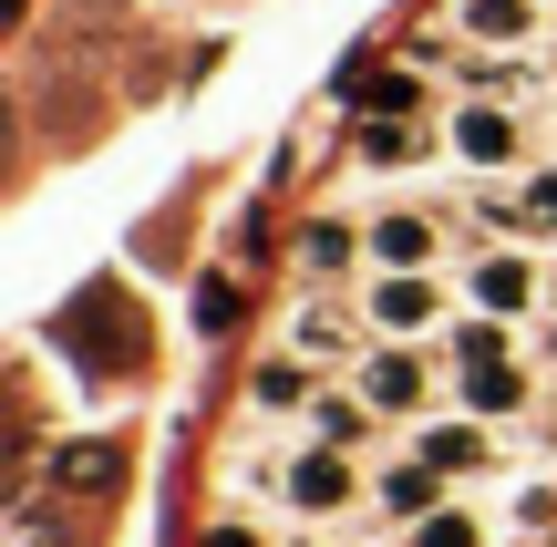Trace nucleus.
<instances>
[{
  "instance_id": "dca6fc26",
  "label": "nucleus",
  "mask_w": 557,
  "mask_h": 547,
  "mask_svg": "<svg viewBox=\"0 0 557 547\" xmlns=\"http://www.w3.org/2000/svg\"><path fill=\"white\" fill-rule=\"evenodd\" d=\"M423 455H434V465H485V434L444 424V434H423Z\"/></svg>"
},
{
  "instance_id": "f3484780",
  "label": "nucleus",
  "mask_w": 557,
  "mask_h": 547,
  "mask_svg": "<svg viewBox=\"0 0 557 547\" xmlns=\"http://www.w3.org/2000/svg\"><path fill=\"white\" fill-rule=\"evenodd\" d=\"M207 547H259V527H218V537H207Z\"/></svg>"
},
{
  "instance_id": "f257e3e1",
  "label": "nucleus",
  "mask_w": 557,
  "mask_h": 547,
  "mask_svg": "<svg viewBox=\"0 0 557 547\" xmlns=\"http://www.w3.org/2000/svg\"><path fill=\"white\" fill-rule=\"evenodd\" d=\"M455 351H465V403H475V413H517L527 403V362H517V351H506V331H455Z\"/></svg>"
},
{
  "instance_id": "f03ea898",
  "label": "nucleus",
  "mask_w": 557,
  "mask_h": 547,
  "mask_svg": "<svg viewBox=\"0 0 557 547\" xmlns=\"http://www.w3.org/2000/svg\"><path fill=\"white\" fill-rule=\"evenodd\" d=\"M455 156L485 165V176H506V165L527 156V124L506 114V103H465V114H455Z\"/></svg>"
},
{
  "instance_id": "9b49d317",
  "label": "nucleus",
  "mask_w": 557,
  "mask_h": 547,
  "mask_svg": "<svg viewBox=\"0 0 557 547\" xmlns=\"http://www.w3.org/2000/svg\"><path fill=\"white\" fill-rule=\"evenodd\" d=\"M289 351H299V362H320V351L341 362V351H351V321H341V310H299V321H289Z\"/></svg>"
},
{
  "instance_id": "2eb2a0df",
  "label": "nucleus",
  "mask_w": 557,
  "mask_h": 547,
  "mask_svg": "<svg viewBox=\"0 0 557 547\" xmlns=\"http://www.w3.org/2000/svg\"><path fill=\"white\" fill-rule=\"evenodd\" d=\"M299 259H310L320 279H331V269H351V227H341V217H320V227H310V248H299Z\"/></svg>"
},
{
  "instance_id": "39448f33",
  "label": "nucleus",
  "mask_w": 557,
  "mask_h": 547,
  "mask_svg": "<svg viewBox=\"0 0 557 547\" xmlns=\"http://www.w3.org/2000/svg\"><path fill=\"white\" fill-rule=\"evenodd\" d=\"M475 310H496V321H527V310H537V269H527L517 248H485V259H475Z\"/></svg>"
},
{
  "instance_id": "a211bd4d",
  "label": "nucleus",
  "mask_w": 557,
  "mask_h": 547,
  "mask_svg": "<svg viewBox=\"0 0 557 547\" xmlns=\"http://www.w3.org/2000/svg\"><path fill=\"white\" fill-rule=\"evenodd\" d=\"M537 351H547V362H557V321H547V341H537Z\"/></svg>"
},
{
  "instance_id": "7ed1b4c3",
  "label": "nucleus",
  "mask_w": 557,
  "mask_h": 547,
  "mask_svg": "<svg viewBox=\"0 0 557 547\" xmlns=\"http://www.w3.org/2000/svg\"><path fill=\"white\" fill-rule=\"evenodd\" d=\"M372 321L393 331V341H413V331L444 321V289L423 279V269H382V279H372Z\"/></svg>"
},
{
  "instance_id": "4468645a",
  "label": "nucleus",
  "mask_w": 557,
  "mask_h": 547,
  "mask_svg": "<svg viewBox=\"0 0 557 547\" xmlns=\"http://www.w3.org/2000/svg\"><path fill=\"white\" fill-rule=\"evenodd\" d=\"M413 547H475V517H465V507H434V517H413Z\"/></svg>"
},
{
  "instance_id": "20e7f679",
  "label": "nucleus",
  "mask_w": 557,
  "mask_h": 547,
  "mask_svg": "<svg viewBox=\"0 0 557 547\" xmlns=\"http://www.w3.org/2000/svg\"><path fill=\"white\" fill-rule=\"evenodd\" d=\"M351 486H361V475H351V455H341V445H310V455H289V507H299V517H331V507H351Z\"/></svg>"
},
{
  "instance_id": "423d86ee",
  "label": "nucleus",
  "mask_w": 557,
  "mask_h": 547,
  "mask_svg": "<svg viewBox=\"0 0 557 547\" xmlns=\"http://www.w3.org/2000/svg\"><path fill=\"white\" fill-rule=\"evenodd\" d=\"M361 403L372 413H423V362L413 351H372L361 362Z\"/></svg>"
},
{
  "instance_id": "ddd939ff",
  "label": "nucleus",
  "mask_w": 557,
  "mask_h": 547,
  "mask_svg": "<svg viewBox=\"0 0 557 547\" xmlns=\"http://www.w3.org/2000/svg\"><path fill=\"white\" fill-rule=\"evenodd\" d=\"M403 156H423L413 124H361V165H403Z\"/></svg>"
},
{
  "instance_id": "f8f14e48",
  "label": "nucleus",
  "mask_w": 557,
  "mask_h": 547,
  "mask_svg": "<svg viewBox=\"0 0 557 547\" xmlns=\"http://www.w3.org/2000/svg\"><path fill=\"white\" fill-rule=\"evenodd\" d=\"M465 32H485V41H527V32H537V11H527V0H465Z\"/></svg>"
},
{
  "instance_id": "1a4fd4ad",
  "label": "nucleus",
  "mask_w": 557,
  "mask_h": 547,
  "mask_svg": "<svg viewBox=\"0 0 557 547\" xmlns=\"http://www.w3.org/2000/svg\"><path fill=\"white\" fill-rule=\"evenodd\" d=\"M310 434H320V445H341V455H351L361 434H372V403H351V393H320V403H310Z\"/></svg>"
},
{
  "instance_id": "9d476101",
  "label": "nucleus",
  "mask_w": 557,
  "mask_h": 547,
  "mask_svg": "<svg viewBox=\"0 0 557 547\" xmlns=\"http://www.w3.org/2000/svg\"><path fill=\"white\" fill-rule=\"evenodd\" d=\"M248 403H259V413H299V403H320V393H310V372H299V362H259Z\"/></svg>"
},
{
  "instance_id": "0eeeda50",
  "label": "nucleus",
  "mask_w": 557,
  "mask_h": 547,
  "mask_svg": "<svg viewBox=\"0 0 557 547\" xmlns=\"http://www.w3.org/2000/svg\"><path fill=\"white\" fill-rule=\"evenodd\" d=\"M372 259H382V269H423V259H434V217H423V207L372 217Z\"/></svg>"
},
{
  "instance_id": "6e6552de",
  "label": "nucleus",
  "mask_w": 557,
  "mask_h": 547,
  "mask_svg": "<svg viewBox=\"0 0 557 547\" xmlns=\"http://www.w3.org/2000/svg\"><path fill=\"white\" fill-rule=\"evenodd\" d=\"M434 475H444L434 455H403V465H382V517H434V496H444Z\"/></svg>"
}]
</instances>
